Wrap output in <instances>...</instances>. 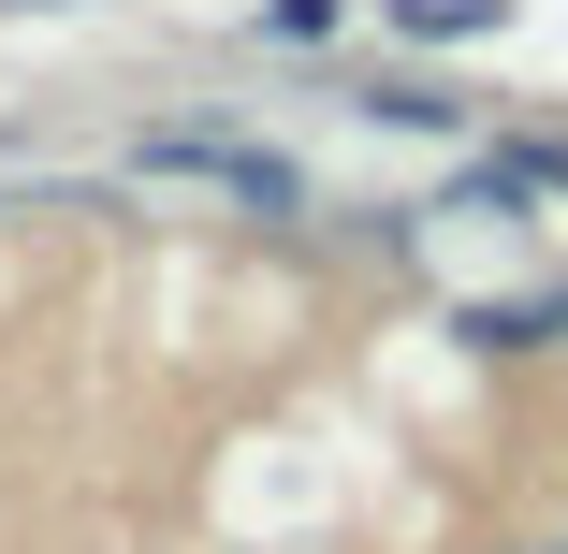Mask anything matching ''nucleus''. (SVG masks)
Wrapping results in <instances>:
<instances>
[{
	"label": "nucleus",
	"mask_w": 568,
	"mask_h": 554,
	"mask_svg": "<svg viewBox=\"0 0 568 554\" xmlns=\"http://www.w3.org/2000/svg\"><path fill=\"white\" fill-rule=\"evenodd\" d=\"M146 175H204V190H234V204H306V175L277 147H234V132H146Z\"/></svg>",
	"instance_id": "obj_1"
},
{
	"label": "nucleus",
	"mask_w": 568,
	"mask_h": 554,
	"mask_svg": "<svg viewBox=\"0 0 568 554\" xmlns=\"http://www.w3.org/2000/svg\"><path fill=\"white\" fill-rule=\"evenodd\" d=\"M394 16H408L423 44H481V30H510V0H394Z\"/></svg>",
	"instance_id": "obj_2"
}]
</instances>
